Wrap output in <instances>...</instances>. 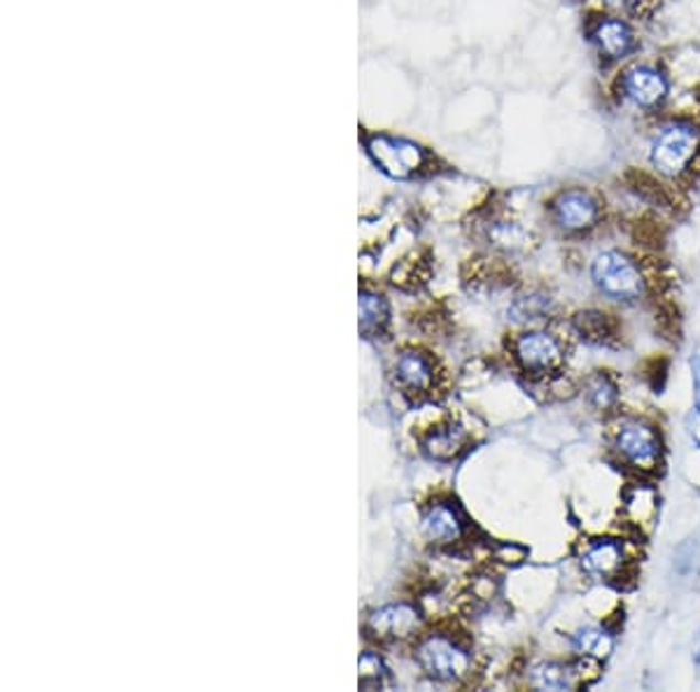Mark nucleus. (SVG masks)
<instances>
[{
  "mask_svg": "<svg viewBox=\"0 0 700 692\" xmlns=\"http://www.w3.org/2000/svg\"><path fill=\"white\" fill-rule=\"evenodd\" d=\"M514 358L523 373L542 378V375L556 373L562 366V362H566V350H562V343L554 333L533 329L521 333L514 341Z\"/></svg>",
  "mask_w": 700,
  "mask_h": 692,
  "instance_id": "nucleus-9",
  "label": "nucleus"
},
{
  "mask_svg": "<svg viewBox=\"0 0 700 692\" xmlns=\"http://www.w3.org/2000/svg\"><path fill=\"white\" fill-rule=\"evenodd\" d=\"M570 646L579 658H589V660L600 662V660L610 658V652L614 650V637L605 627L589 625V627H581L575 631V635L570 637Z\"/></svg>",
  "mask_w": 700,
  "mask_h": 692,
  "instance_id": "nucleus-15",
  "label": "nucleus"
},
{
  "mask_svg": "<svg viewBox=\"0 0 700 692\" xmlns=\"http://www.w3.org/2000/svg\"><path fill=\"white\" fill-rule=\"evenodd\" d=\"M645 160L666 183H685L700 166V120L687 112H664L649 120Z\"/></svg>",
  "mask_w": 700,
  "mask_h": 692,
  "instance_id": "nucleus-1",
  "label": "nucleus"
},
{
  "mask_svg": "<svg viewBox=\"0 0 700 692\" xmlns=\"http://www.w3.org/2000/svg\"><path fill=\"white\" fill-rule=\"evenodd\" d=\"M423 531L433 543L449 546L464 537V520L451 504H435L423 516Z\"/></svg>",
  "mask_w": 700,
  "mask_h": 692,
  "instance_id": "nucleus-14",
  "label": "nucleus"
},
{
  "mask_svg": "<svg viewBox=\"0 0 700 692\" xmlns=\"http://www.w3.org/2000/svg\"><path fill=\"white\" fill-rule=\"evenodd\" d=\"M464 446H467V433L458 425L439 427L427 433L425 439V452L439 462L456 460L458 454L464 452Z\"/></svg>",
  "mask_w": 700,
  "mask_h": 692,
  "instance_id": "nucleus-16",
  "label": "nucleus"
},
{
  "mask_svg": "<svg viewBox=\"0 0 700 692\" xmlns=\"http://www.w3.org/2000/svg\"><path fill=\"white\" fill-rule=\"evenodd\" d=\"M551 312V299L544 294H535L528 296V299L518 301L516 306V320H525V322H535V320H547V315Z\"/></svg>",
  "mask_w": 700,
  "mask_h": 692,
  "instance_id": "nucleus-21",
  "label": "nucleus"
},
{
  "mask_svg": "<svg viewBox=\"0 0 700 692\" xmlns=\"http://www.w3.org/2000/svg\"><path fill=\"white\" fill-rule=\"evenodd\" d=\"M364 150L372 156V162L393 180H412L418 173L430 164L427 150L408 138L387 135V133H372L364 138Z\"/></svg>",
  "mask_w": 700,
  "mask_h": 692,
  "instance_id": "nucleus-5",
  "label": "nucleus"
},
{
  "mask_svg": "<svg viewBox=\"0 0 700 692\" xmlns=\"http://www.w3.org/2000/svg\"><path fill=\"white\" fill-rule=\"evenodd\" d=\"M602 201L589 187H562L549 201L551 224L566 235H587L602 224Z\"/></svg>",
  "mask_w": 700,
  "mask_h": 692,
  "instance_id": "nucleus-6",
  "label": "nucleus"
},
{
  "mask_svg": "<svg viewBox=\"0 0 700 692\" xmlns=\"http://www.w3.org/2000/svg\"><path fill=\"white\" fill-rule=\"evenodd\" d=\"M420 616L414 606L408 604H391L379 608L372 618H369V631L379 641H397L412 637L418 629Z\"/></svg>",
  "mask_w": 700,
  "mask_h": 692,
  "instance_id": "nucleus-12",
  "label": "nucleus"
},
{
  "mask_svg": "<svg viewBox=\"0 0 700 692\" xmlns=\"http://www.w3.org/2000/svg\"><path fill=\"white\" fill-rule=\"evenodd\" d=\"M591 281L602 296L619 304H633L647 294L645 273L624 250L598 252L591 262Z\"/></svg>",
  "mask_w": 700,
  "mask_h": 692,
  "instance_id": "nucleus-4",
  "label": "nucleus"
},
{
  "mask_svg": "<svg viewBox=\"0 0 700 692\" xmlns=\"http://www.w3.org/2000/svg\"><path fill=\"white\" fill-rule=\"evenodd\" d=\"M395 383L404 394L425 397L435 387V362L425 352H402L395 362Z\"/></svg>",
  "mask_w": 700,
  "mask_h": 692,
  "instance_id": "nucleus-11",
  "label": "nucleus"
},
{
  "mask_svg": "<svg viewBox=\"0 0 700 692\" xmlns=\"http://www.w3.org/2000/svg\"><path fill=\"white\" fill-rule=\"evenodd\" d=\"M583 35L598 62L608 68H621L639 56L642 37L631 17L595 10L583 24Z\"/></svg>",
  "mask_w": 700,
  "mask_h": 692,
  "instance_id": "nucleus-3",
  "label": "nucleus"
},
{
  "mask_svg": "<svg viewBox=\"0 0 700 692\" xmlns=\"http://www.w3.org/2000/svg\"><path fill=\"white\" fill-rule=\"evenodd\" d=\"M572 327L583 341L593 345H608L614 339V322L610 320V315L600 310L579 312L572 320Z\"/></svg>",
  "mask_w": 700,
  "mask_h": 692,
  "instance_id": "nucleus-18",
  "label": "nucleus"
},
{
  "mask_svg": "<svg viewBox=\"0 0 700 692\" xmlns=\"http://www.w3.org/2000/svg\"><path fill=\"white\" fill-rule=\"evenodd\" d=\"M672 89V73L654 58L637 56L626 66L616 68L612 77L614 103L624 112L637 114L647 122L668 112Z\"/></svg>",
  "mask_w": 700,
  "mask_h": 692,
  "instance_id": "nucleus-2",
  "label": "nucleus"
},
{
  "mask_svg": "<svg viewBox=\"0 0 700 692\" xmlns=\"http://www.w3.org/2000/svg\"><path fill=\"white\" fill-rule=\"evenodd\" d=\"M387 325V304L381 294L360 292V333L364 339H376Z\"/></svg>",
  "mask_w": 700,
  "mask_h": 692,
  "instance_id": "nucleus-19",
  "label": "nucleus"
},
{
  "mask_svg": "<svg viewBox=\"0 0 700 692\" xmlns=\"http://www.w3.org/2000/svg\"><path fill=\"white\" fill-rule=\"evenodd\" d=\"M583 397L595 413H612L619 406V387L608 373H593L583 383Z\"/></svg>",
  "mask_w": 700,
  "mask_h": 692,
  "instance_id": "nucleus-17",
  "label": "nucleus"
},
{
  "mask_svg": "<svg viewBox=\"0 0 700 692\" xmlns=\"http://www.w3.org/2000/svg\"><path fill=\"white\" fill-rule=\"evenodd\" d=\"M647 0H598L600 10H608V12H616V14H624V17H635L639 14L642 6H645Z\"/></svg>",
  "mask_w": 700,
  "mask_h": 692,
  "instance_id": "nucleus-22",
  "label": "nucleus"
},
{
  "mask_svg": "<svg viewBox=\"0 0 700 692\" xmlns=\"http://www.w3.org/2000/svg\"><path fill=\"white\" fill-rule=\"evenodd\" d=\"M579 564L589 576L612 581L626 567V548L619 539H595L583 548Z\"/></svg>",
  "mask_w": 700,
  "mask_h": 692,
  "instance_id": "nucleus-10",
  "label": "nucleus"
},
{
  "mask_svg": "<svg viewBox=\"0 0 700 692\" xmlns=\"http://www.w3.org/2000/svg\"><path fill=\"white\" fill-rule=\"evenodd\" d=\"M414 658L425 674L439 683H458L470 674L472 667L470 652L444 635L425 637L416 646Z\"/></svg>",
  "mask_w": 700,
  "mask_h": 692,
  "instance_id": "nucleus-8",
  "label": "nucleus"
},
{
  "mask_svg": "<svg viewBox=\"0 0 700 692\" xmlns=\"http://www.w3.org/2000/svg\"><path fill=\"white\" fill-rule=\"evenodd\" d=\"M691 369H693V392H696V408L700 410V358L691 360Z\"/></svg>",
  "mask_w": 700,
  "mask_h": 692,
  "instance_id": "nucleus-23",
  "label": "nucleus"
},
{
  "mask_svg": "<svg viewBox=\"0 0 700 692\" xmlns=\"http://www.w3.org/2000/svg\"><path fill=\"white\" fill-rule=\"evenodd\" d=\"M614 452L631 469L652 473L664 460V443L654 425L639 418H626L614 429Z\"/></svg>",
  "mask_w": 700,
  "mask_h": 692,
  "instance_id": "nucleus-7",
  "label": "nucleus"
},
{
  "mask_svg": "<svg viewBox=\"0 0 700 692\" xmlns=\"http://www.w3.org/2000/svg\"><path fill=\"white\" fill-rule=\"evenodd\" d=\"M693 660L700 664V635H698V641H696V652H693Z\"/></svg>",
  "mask_w": 700,
  "mask_h": 692,
  "instance_id": "nucleus-24",
  "label": "nucleus"
},
{
  "mask_svg": "<svg viewBox=\"0 0 700 692\" xmlns=\"http://www.w3.org/2000/svg\"><path fill=\"white\" fill-rule=\"evenodd\" d=\"M583 664L581 662H537L528 669V683L535 690H549V692H562V690H577L583 679Z\"/></svg>",
  "mask_w": 700,
  "mask_h": 692,
  "instance_id": "nucleus-13",
  "label": "nucleus"
},
{
  "mask_svg": "<svg viewBox=\"0 0 700 692\" xmlns=\"http://www.w3.org/2000/svg\"><path fill=\"white\" fill-rule=\"evenodd\" d=\"M387 681V669L379 656L364 652L360 658V688L362 690H379Z\"/></svg>",
  "mask_w": 700,
  "mask_h": 692,
  "instance_id": "nucleus-20",
  "label": "nucleus"
}]
</instances>
